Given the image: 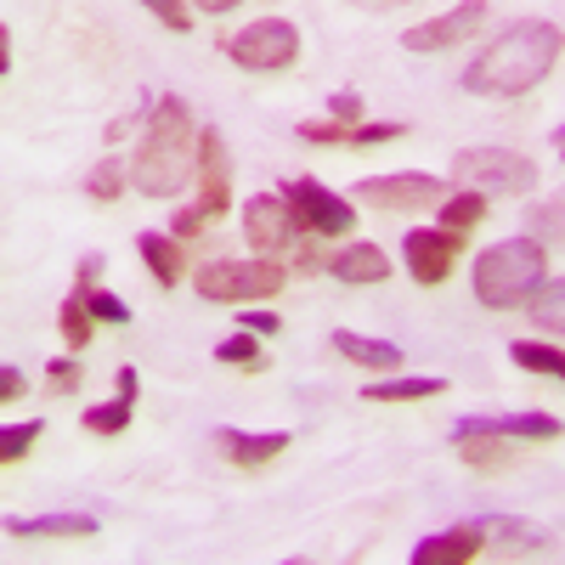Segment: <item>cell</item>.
<instances>
[{
  "label": "cell",
  "instance_id": "cell-17",
  "mask_svg": "<svg viewBox=\"0 0 565 565\" xmlns=\"http://www.w3.org/2000/svg\"><path fill=\"white\" fill-rule=\"evenodd\" d=\"M328 271H334L340 282H385L391 277V255L380 249V244H345L334 260H328Z\"/></svg>",
  "mask_w": 565,
  "mask_h": 565
},
{
  "label": "cell",
  "instance_id": "cell-33",
  "mask_svg": "<svg viewBox=\"0 0 565 565\" xmlns=\"http://www.w3.org/2000/svg\"><path fill=\"white\" fill-rule=\"evenodd\" d=\"M141 7H148L164 29H175V34L193 29V7H186V0H141Z\"/></svg>",
  "mask_w": 565,
  "mask_h": 565
},
{
  "label": "cell",
  "instance_id": "cell-39",
  "mask_svg": "<svg viewBox=\"0 0 565 565\" xmlns=\"http://www.w3.org/2000/svg\"><path fill=\"white\" fill-rule=\"evenodd\" d=\"M244 328H255V334H277V317H271V311H249V306H244Z\"/></svg>",
  "mask_w": 565,
  "mask_h": 565
},
{
  "label": "cell",
  "instance_id": "cell-2",
  "mask_svg": "<svg viewBox=\"0 0 565 565\" xmlns=\"http://www.w3.org/2000/svg\"><path fill=\"white\" fill-rule=\"evenodd\" d=\"M199 125L181 97H159L141 125L136 159H130V186L141 199H175L186 181H199Z\"/></svg>",
  "mask_w": 565,
  "mask_h": 565
},
{
  "label": "cell",
  "instance_id": "cell-42",
  "mask_svg": "<svg viewBox=\"0 0 565 565\" xmlns=\"http://www.w3.org/2000/svg\"><path fill=\"white\" fill-rule=\"evenodd\" d=\"M193 7H204V12H232L238 0H193Z\"/></svg>",
  "mask_w": 565,
  "mask_h": 565
},
{
  "label": "cell",
  "instance_id": "cell-1",
  "mask_svg": "<svg viewBox=\"0 0 565 565\" xmlns=\"http://www.w3.org/2000/svg\"><path fill=\"white\" fill-rule=\"evenodd\" d=\"M559 52H565V40L554 23L521 18L463 68V90H476V97H526V90H537L548 79Z\"/></svg>",
  "mask_w": 565,
  "mask_h": 565
},
{
  "label": "cell",
  "instance_id": "cell-8",
  "mask_svg": "<svg viewBox=\"0 0 565 565\" xmlns=\"http://www.w3.org/2000/svg\"><path fill=\"white\" fill-rule=\"evenodd\" d=\"M356 199L373 210H430L447 199V181L430 170H396V175H362L356 181Z\"/></svg>",
  "mask_w": 565,
  "mask_h": 565
},
{
  "label": "cell",
  "instance_id": "cell-4",
  "mask_svg": "<svg viewBox=\"0 0 565 565\" xmlns=\"http://www.w3.org/2000/svg\"><path fill=\"white\" fill-rule=\"evenodd\" d=\"M282 282H289V271H282L271 255H255V260H210V266L193 271V289L210 306H255V300L282 295Z\"/></svg>",
  "mask_w": 565,
  "mask_h": 565
},
{
  "label": "cell",
  "instance_id": "cell-40",
  "mask_svg": "<svg viewBox=\"0 0 565 565\" xmlns=\"http://www.w3.org/2000/svg\"><path fill=\"white\" fill-rule=\"evenodd\" d=\"M97 271H103V255H85L79 260V289H97Z\"/></svg>",
  "mask_w": 565,
  "mask_h": 565
},
{
  "label": "cell",
  "instance_id": "cell-19",
  "mask_svg": "<svg viewBox=\"0 0 565 565\" xmlns=\"http://www.w3.org/2000/svg\"><path fill=\"white\" fill-rule=\"evenodd\" d=\"M334 351L345 356V362H356V367H402V351L396 345H385V340H367V334H351V328H340L334 334Z\"/></svg>",
  "mask_w": 565,
  "mask_h": 565
},
{
  "label": "cell",
  "instance_id": "cell-38",
  "mask_svg": "<svg viewBox=\"0 0 565 565\" xmlns=\"http://www.w3.org/2000/svg\"><path fill=\"white\" fill-rule=\"evenodd\" d=\"M0 396H7V402L23 396V373H18V367H0Z\"/></svg>",
  "mask_w": 565,
  "mask_h": 565
},
{
  "label": "cell",
  "instance_id": "cell-5",
  "mask_svg": "<svg viewBox=\"0 0 565 565\" xmlns=\"http://www.w3.org/2000/svg\"><path fill=\"white\" fill-rule=\"evenodd\" d=\"M452 181L476 186V193H487V199H521V193L537 186V159L509 153V148H463L452 159Z\"/></svg>",
  "mask_w": 565,
  "mask_h": 565
},
{
  "label": "cell",
  "instance_id": "cell-28",
  "mask_svg": "<svg viewBox=\"0 0 565 565\" xmlns=\"http://www.w3.org/2000/svg\"><path fill=\"white\" fill-rule=\"evenodd\" d=\"M125 193V164L119 159H103L97 170L85 175V199H97V204H114Z\"/></svg>",
  "mask_w": 565,
  "mask_h": 565
},
{
  "label": "cell",
  "instance_id": "cell-27",
  "mask_svg": "<svg viewBox=\"0 0 565 565\" xmlns=\"http://www.w3.org/2000/svg\"><path fill=\"white\" fill-rule=\"evenodd\" d=\"M90 306H85V295H74V300H63V311H57V328H63V340H68V351H85L90 345Z\"/></svg>",
  "mask_w": 565,
  "mask_h": 565
},
{
  "label": "cell",
  "instance_id": "cell-36",
  "mask_svg": "<svg viewBox=\"0 0 565 565\" xmlns=\"http://www.w3.org/2000/svg\"><path fill=\"white\" fill-rule=\"evenodd\" d=\"M204 221H210V215L193 204V210H175V221H170V226H175V238L186 244V238H199V232H204Z\"/></svg>",
  "mask_w": 565,
  "mask_h": 565
},
{
  "label": "cell",
  "instance_id": "cell-20",
  "mask_svg": "<svg viewBox=\"0 0 565 565\" xmlns=\"http://www.w3.org/2000/svg\"><path fill=\"white\" fill-rule=\"evenodd\" d=\"M441 391H447V380H436V373H413V380H380V385H367L362 402H430Z\"/></svg>",
  "mask_w": 565,
  "mask_h": 565
},
{
  "label": "cell",
  "instance_id": "cell-25",
  "mask_svg": "<svg viewBox=\"0 0 565 565\" xmlns=\"http://www.w3.org/2000/svg\"><path fill=\"white\" fill-rule=\"evenodd\" d=\"M215 362L260 373V367H266V356H260V334H255V328H244V334H232V340H221V345H215Z\"/></svg>",
  "mask_w": 565,
  "mask_h": 565
},
{
  "label": "cell",
  "instance_id": "cell-12",
  "mask_svg": "<svg viewBox=\"0 0 565 565\" xmlns=\"http://www.w3.org/2000/svg\"><path fill=\"white\" fill-rule=\"evenodd\" d=\"M452 441H458V458L469 469H509L514 463V436L492 430L487 418H458L452 424Z\"/></svg>",
  "mask_w": 565,
  "mask_h": 565
},
{
  "label": "cell",
  "instance_id": "cell-11",
  "mask_svg": "<svg viewBox=\"0 0 565 565\" xmlns=\"http://www.w3.org/2000/svg\"><path fill=\"white\" fill-rule=\"evenodd\" d=\"M295 210H289V199L282 193H260V199H249L244 204V238H249V249H260V255H277V249H289L295 244Z\"/></svg>",
  "mask_w": 565,
  "mask_h": 565
},
{
  "label": "cell",
  "instance_id": "cell-23",
  "mask_svg": "<svg viewBox=\"0 0 565 565\" xmlns=\"http://www.w3.org/2000/svg\"><path fill=\"white\" fill-rule=\"evenodd\" d=\"M509 356L521 362L526 373H543V380H565V351H554V345H537V340H514V345H509Z\"/></svg>",
  "mask_w": 565,
  "mask_h": 565
},
{
  "label": "cell",
  "instance_id": "cell-41",
  "mask_svg": "<svg viewBox=\"0 0 565 565\" xmlns=\"http://www.w3.org/2000/svg\"><path fill=\"white\" fill-rule=\"evenodd\" d=\"M351 7H362V12H391V7H407V0H351Z\"/></svg>",
  "mask_w": 565,
  "mask_h": 565
},
{
  "label": "cell",
  "instance_id": "cell-43",
  "mask_svg": "<svg viewBox=\"0 0 565 565\" xmlns=\"http://www.w3.org/2000/svg\"><path fill=\"white\" fill-rule=\"evenodd\" d=\"M554 148H559V153H565V125H559V136H554Z\"/></svg>",
  "mask_w": 565,
  "mask_h": 565
},
{
  "label": "cell",
  "instance_id": "cell-31",
  "mask_svg": "<svg viewBox=\"0 0 565 565\" xmlns=\"http://www.w3.org/2000/svg\"><path fill=\"white\" fill-rule=\"evenodd\" d=\"M407 125L402 119H385V125H356L351 130V148H385V141H402Z\"/></svg>",
  "mask_w": 565,
  "mask_h": 565
},
{
  "label": "cell",
  "instance_id": "cell-21",
  "mask_svg": "<svg viewBox=\"0 0 565 565\" xmlns=\"http://www.w3.org/2000/svg\"><path fill=\"white\" fill-rule=\"evenodd\" d=\"M487 424L514 436V441H554L559 436V418H548V413H503V418H487Z\"/></svg>",
  "mask_w": 565,
  "mask_h": 565
},
{
  "label": "cell",
  "instance_id": "cell-32",
  "mask_svg": "<svg viewBox=\"0 0 565 565\" xmlns=\"http://www.w3.org/2000/svg\"><path fill=\"white\" fill-rule=\"evenodd\" d=\"M85 295V306H90V317H97V322H130V306L119 300V295H103V289H79Z\"/></svg>",
  "mask_w": 565,
  "mask_h": 565
},
{
  "label": "cell",
  "instance_id": "cell-30",
  "mask_svg": "<svg viewBox=\"0 0 565 565\" xmlns=\"http://www.w3.org/2000/svg\"><path fill=\"white\" fill-rule=\"evenodd\" d=\"M532 226H537V238H554V244H565V186L554 199H543L537 210H532Z\"/></svg>",
  "mask_w": 565,
  "mask_h": 565
},
{
  "label": "cell",
  "instance_id": "cell-13",
  "mask_svg": "<svg viewBox=\"0 0 565 565\" xmlns=\"http://www.w3.org/2000/svg\"><path fill=\"white\" fill-rule=\"evenodd\" d=\"M226 204H232V159H226L221 130H204L199 136V210L215 221Z\"/></svg>",
  "mask_w": 565,
  "mask_h": 565
},
{
  "label": "cell",
  "instance_id": "cell-29",
  "mask_svg": "<svg viewBox=\"0 0 565 565\" xmlns=\"http://www.w3.org/2000/svg\"><path fill=\"white\" fill-rule=\"evenodd\" d=\"M40 430H45V424H40V418H23V424H7V436H0V463H18V458H29V447L40 441Z\"/></svg>",
  "mask_w": 565,
  "mask_h": 565
},
{
  "label": "cell",
  "instance_id": "cell-24",
  "mask_svg": "<svg viewBox=\"0 0 565 565\" xmlns=\"http://www.w3.org/2000/svg\"><path fill=\"white\" fill-rule=\"evenodd\" d=\"M130 407H136V391H119L114 402H103V407L85 413V430H90V436H119L125 424H130Z\"/></svg>",
  "mask_w": 565,
  "mask_h": 565
},
{
  "label": "cell",
  "instance_id": "cell-7",
  "mask_svg": "<svg viewBox=\"0 0 565 565\" xmlns=\"http://www.w3.org/2000/svg\"><path fill=\"white\" fill-rule=\"evenodd\" d=\"M282 199H289V210H295V226L311 232V238H340V232L356 226V210L340 193H328L322 181H311V175L282 181Z\"/></svg>",
  "mask_w": 565,
  "mask_h": 565
},
{
  "label": "cell",
  "instance_id": "cell-14",
  "mask_svg": "<svg viewBox=\"0 0 565 565\" xmlns=\"http://www.w3.org/2000/svg\"><path fill=\"white\" fill-rule=\"evenodd\" d=\"M487 548V526H452V532H436L413 548V565H469Z\"/></svg>",
  "mask_w": 565,
  "mask_h": 565
},
{
  "label": "cell",
  "instance_id": "cell-34",
  "mask_svg": "<svg viewBox=\"0 0 565 565\" xmlns=\"http://www.w3.org/2000/svg\"><path fill=\"white\" fill-rule=\"evenodd\" d=\"M79 380H85V373H79V362H52V367H45V391H52V396H68V391H79Z\"/></svg>",
  "mask_w": 565,
  "mask_h": 565
},
{
  "label": "cell",
  "instance_id": "cell-26",
  "mask_svg": "<svg viewBox=\"0 0 565 565\" xmlns=\"http://www.w3.org/2000/svg\"><path fill=\"white\" fill-rule=\"evenodd\" d=\"M532 322L543 328V334H565V277L532 295Z\"/></svg>",
  "mask_w": 565,
  "mask_h": 565
},
{
  "label": "cell",
  "instance_id": "cell-3",
  "mask_svg": "<svg viewBox=\"0 0 565 565\" xmlns=\"http://www.w3.org/2000/svg\"><path fill=\"white\" fill-rule=\"evenodd\" d=\"M543 271H548V255L537 238H503V244L476 255L469 282H476V300L487 311H514L543 289Z\"/></svg>",
  "mask_w": 565,
  "mask_h": 565
},
{
  "label": "cell",
  "instance_id": "cell-22",
  "mask_svg": "<svg viewBox=\"0 0 565 565\" xmlns=\"http://www.w3.org/2000/svg\"><path fill=\"white\" fill-rule=\"evenodd\" d=\"M481 215H487V193H476V186H463V193H447V199H441V226H447V232L481 226Z\"/></svg>",
  "mask_w": 565,
  "mask_h": 565
},
{
  "label": "cell",
  "instance_id": "cell-35",
  "mask_svg": "<svg viewBox=\"0 0 565 565\" xmlns=\"http://www.w3.org/2000/svg\"><path fill=\"white\" fill-rule=\"evenodd\" d=\"M487 532H498V537H514V543H521V548H543L548 537L537 532V526H526V521H481Z\"/></svg>",
  "mask_w": 565,
  "mask_h": 565
},
{
  "label": "cell",
  "instance_id": "cell-37",
  "mask_svg": "<svg viewBox=\"0 0 565 565\" xmlns=\"http://www.w3.org/2000/svg\"><path fill=\"white\" fill-rule=\"evenodd\" d=\"M328 108H334V119H340V125L362 119V97H356V90H345V97H334V103H328Z\"/></svg>",
  "mask_w": 565,
  "mask_h": 565
},
{
  "label": "cell",
  "instance_id": "cell-9",
  "mask_svg": "<svg viewBox=\"0 0 565 565\" xmlns=\"http://www.w3.org/2000/svg\"><path fill=\"white\" fill-rule=\"evenodd\" d=\"M481 23H487V0H463V7H452V12H441L430 23H413L402 34V45H407V52H452V45L476 40Z\"/></svg>",
  "mask_w": 565,
  "mask_h": 565
},
{
  "label": "cell",
  "instance_id": "cell-16",
  "mask_svg": "<svg viewBox=\"0 0 565 565\" xmlns=\"http://www.w3.org/2000/svg\"><path fill=\"white\" fill-rule=\"evenodd\" d=\"M7 537H97V514H74V509H63V514H34V521H7Z\"/></svg>",
  "mask_w": 565,
  "mask_h": 565
},
{
  "label": "cell",
  "instance_id": "cell-10",
  "mask_svg": "<svg viewBox=\"0 0 565 565\" xmlns=\"http://www.w3.org/2000/svg\"><path fill=\"white\" fill-rule=\"evenodd\" d=\"M458 249H463V232H447V226H418V232H407V244H402L407 271L424 282V289H436V282L452 277Z\"/></svg>",
  "mask_w": 565,
  "mask_h": 565
},
{
  "label": "cell",
  "instance_id": "cell-15",
  "mask_svg": "<svg viewBox=\"0 0 565 565\" xmlns=\"http://www.w3.org/2000/svg\"><path fill=\"white\" fill-rule=\"evenodd\" d=\"M282 447H289V436L282 430H266V436H244V430H215V452L226 463H238V469H260L271 463Z\"/></svg>",
  "mask_w": 565,
  "mask_h": 565
},
{
  "label": "cell",
  "instance_id": "cell-18",
  "mask_svg": "<svg viewBox=\"0 0 565 565\" xmlns=\"http://www.w3.org/2000/svg\"><path fill=\"white\" fill-rule=\"evenodd\" d=\"M136 255L148 260V271L164 282V289H175L181 271H193V266H186V255H181V238H159V232H141V238H136Z\"/></svg>",
  "mask_w": 565,
  "mask_h": 565
},
{
  "label": "cell",
  "instance_id": "cell-6",
  "mask_svg": "<svg viewBox=\"0 0 565 565\" xmlns=\"http://www.w3.org/2000/svg\"><path fill=\"white\" fill-rule=\"evenodd\" d=\"M226 57L249 74H282L300 57V29L289 18H255L249 29L226 34Z\"/></svg>",
  "mask_w": 565,
  "mask_h": 565
}]
</instances>
